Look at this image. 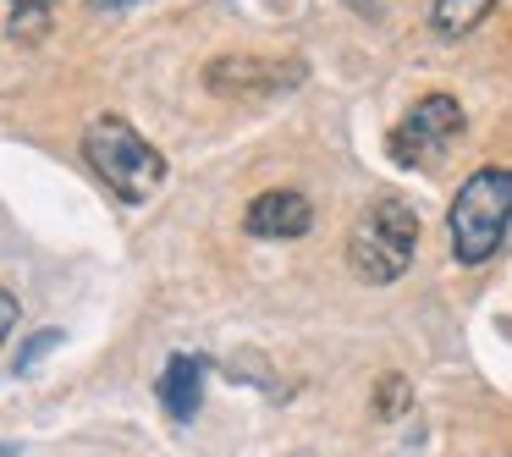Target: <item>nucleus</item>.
<instances>
[{"instance_id":"1","label":"nucleus","mask_w":512,"mask_h":457,"mask_svg":"<svg viewBox=\"0 0 512 457\" xmlns=\"http://www.w3.org/2000/svg\"><path fill=\"white\" fill-rule=\"evenodd\" d=\"M413 254H419V215L408 199L397 193H380L358 210L353 232H347V265L358 281L369 287H391V281L408 276Z\"/></svg>"},{"instance_id":"2","label":"nucleus","mask_w":512,"mask_h":457,"mask_svg":"<svg viewBox=\"0 0 512 457\" xmlns=\"http://www.w3.org/2000/svg\"><path fill=\"white\" fill-rule=\"evenodd\" d=\"M83 160L94 166V177L127 204H144L166 182V155L138 133L127 116H94L83 127Z\"/></svg>"},{"instance_id":"3","label":"nucleus","mask_w":512,"mask_h":457,"mask_svg":"<svg viewBox=\"0 0 512 457\" xmlns=\"http://www.w3.org/2000/svg\"><path fill=\"white\" fill-rule=\"evenodd\" d=\"M507 226H512V171L507 166H479L474 177L452 193V210H446L452 259L457 265H485V259H496Z\"/></svg>"},{"instance_id":"4","label":"nucleus","mask_w":512,"mask_h":457,"mask_svg":"<svg viewBox=\"0 0 512 457\" xmlns=\"http://www.w3.org/2000/svg\"><path fill=\"white\" fill-rule=\"evenodd\" d=\"M309 78L298 56H215L204 67V89L215 100H237V105H265L292 94L298 83Z\"/></svg>"},{"instance_id":"5","label":"nucleus","mask_w":512,"mask_h":457,"mask_svg":"<svg viewBox=\"0 0 512 457\" xmlns=\"http://www.w3.org/2000/svg\"><path fill=\"white\" fill-rule=\"evenodd\" d=\"M468 116L452 94H424L397 127H391V160L397 166H441L452 144L463 138Z\"/></svg>"},{"instance_id":"6","label":"nucleus","mask_w":512,"mask_h":457,"mask_svg":"<svg viewBox=\"0 0 512 457\" xmlns=\"http://www.w3.org/2000/svg\"><path fill=\"white\" fill-rule=\"evenodd\" d=\"M309 226H314V204L298 188H265L243 215V232L259 237V243H292Z\"/></svg>"},{"instance_id":"7","label":"nucleus","mask_w":512,"mask_h":457,"mask_svg":"<svg viewBox=\"0 0 512 457\" xmlns=\"http://www.w3.org/2000/svg\"><path fill=\"white\" fill-rule=\"evenodd\" d=\"M160 408L171 413V419H193L204 402V358L193 353H171V364L160 369Z\"/></svg>"},{"instance_id":"8","label":"nucleus","mask_w":512,"mask_h":457,"mask_svg":"<svg viewBox=\"0 0 512 457\" xmlns=\"http://www.w3.org/2000/svg\"><path fill=\"white\" fill-rule=\"evenodd\" d=\"M496 12V0H435V12H430V28L441 39H463L474 34L485 17Z\"/></svg>"},{"instance_id":"9","label":"nucleus","mask_w":512,"mask_h":457,"mask_svg":"<svg viewBox=\"0 0 512 457\" xmlns=\"http://www.w3.org/2000/svg\"><path fill=\"white\" fill-rule=\"evenodd\" d=\"M375 413L380 419H402V413H408V386H402L397 375H391L386 386H375Z\"/></svg>"},{"instance_id":"10","label":"nucleus","mask_w":512,"mask_h":457,"mask_svg":"<svg viewBox=\"0 0 512 457\" xmlns=\"http://www.w3.org/2000/svg\"><path fill=\"white\" fill-rule=\"evenodd\" d=\"M56 342H61V331H39V336H34V342H28V347H23V353H17V369H34V364H39V358H45V353H50V347H56Z\"/></svg>"},{"instance_id":"11","label":"nucleus","mask_w":512,"mask_h":457,"mask_svg":"<svg viewBox=\"0 0 512 457\" xmlns=\"http://www.w3.org/2000/svg\"><path fill=\"white\" fill-rule=\"evenodd\" d=\"M17 320H23V309H17V298L6 287H0V342H6V336L17 331Z\"/></svg>"},{"instance_id":"12","label":"nucleus","mask_w":512,"mask_h":457,"mask_svg":"<svg viewBox=\"0 0 512 457\" xmlns=\"http://www.w3.org/2000/svg\"><path fill=\"white\" fill-rule=\"evenodd\" d=\"M12 6H17V12H34V17H45L50 6H56V0H12Z\"/></svg>"},{"instance_id":"13","label":"nucleus","mask_w":512,"mask_h":457,"mask_svg":"<svg viewBox=\"0 0 512 457\" xmlns=\"http://www.w3.org/2000/svg\"><path fill=\"white\" fill-rule=\"evenodd\" d=\"M347 6H353L358 17H369V23H375V17H380V0H347Z\"/></svg>"},{"instance_id":"14","label":"nucleus","mask_w":512,"mask_h":457,"mask_svg":"<svg viewBox=\"0 0 512 457\" xmlns=\"http://www.w3.org/2000/svg\"><path fill=\"white\" fill-rule=\"evenodd\" d=\"M122 6H133V0H100V12H122Z\"/></svg>"},{"instance_id":"15","label":"nucleus","mask_w":512,"mask_h":457,"mask_svg":"<svg viewBox=\"0 0 512 457\" xmlns=\"http://www.w3.org/2000/svg\"><path fill=\"white\" fill-rule=\"evenodd\" d=\"M0 457H17V446H12V441H0Z\"/></svg>"}]
</instances>
